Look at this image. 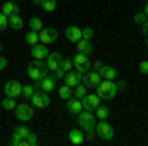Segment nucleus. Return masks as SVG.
<instances>
[{
    "mask_svg": "<svg viewBox=\"0 0 148 146\" xmlns=\"http://www.w3.org/2000/svg\"><path fill=\"white\" fill-rule=\"evenodd\" d=\"M95 89H97V95L101 97L103 101H111V99L116 97V93H119L116 83H114V81H109V79H101V83H99Z\"/></svg>",
    "mask_w": 148,
    "mask_h": 146,
    "instance_id": "nucleus-1",
    "label": "nucleus"
},
{
    "mask_svg": "<svg viewBox=\"0 0 148 146\" xmlns=\"http://www.w3.org/2000/svg\"><path fill=\"white\" fill-rule=\"evenodd\" d=\"M47 73V65L44 59H34L32 63H30V67H28V75H30V79L32 81H40L42 77H46Z\"/></svg>",
    "mask_w": 148,
    "mask_h": 146,
    "instance_id": "nucleus-2",
    "label": "nucleus"
},
{
    "mask_svg": "<svg viewBox=\"0 0 148 146\" xmlns=\"http://www.w3.org/2000/svg\"><path fill=\"white\" fill-rule=\"evenodd\" d=\"M73 69L75 71H79L81 75H85L89 69H91V61H89V56H85V53H81L77 51L75 56H73Z\"/></svg>",
    "mask_w": 148,
    "mask_h": 146,
    "instance_id": "nucleus-3",
    "label": "nucleus"
},
{
    "mask_svg": "<svg viewBox=\"0 0 148 146\" xmlns=\"http://www.w3.org/2000/svg\"><path fill=\"white\" fill-rule=\"evenodd\" d=\"M30 132H32V130H30V128H28V126H16V128H14V134H12V144L14 146H28L26 144V136L30 134Z\"/></svg>",
    "mask_w": 148,
    "mask_h": 146,
    "instance_id": "nucleus-4",
    "label": "nucleus"
},
{
    "mask_svg": "<svg viewBox=\"0 0 148 146\" xmlns=\"http://www.w3.org/2000/svg\"><path fill=\"white\" fill-rule=\"evenodd\" d=\"M77 121H79V126L83 128V130H87V128H91V126H95V121H97V117H95V112L93 111H83L77 114Z\"/></svg>",
    "mask_w": 148,
    "mask_h": 146,
    "instance_id": "nucleus-5",
    "label": "nucleus"
},
{
    "mask_svg": "<svg viewBox=\"0 0 148 146\" xmlns=\"http://www.w3.org/2000/svg\"><path fill=\"white\" fill-rule=\"evenodd\" d=\"M16 117H18L22 123L32 121V117H34V105H28V103L16 105Z\"/></svg>",
    "mask_w": 148,
    "mask_h": 146,
    "instance_id": "nucleus-6",
    "label": "nucleus"
},
{
    "mask_svg": "<svg viewBox=\"0 0 148 146\" xmlns=\"http://www.w3.org/2000/svg\"><path fill=\"white\" fill-rule=\"evenodd\" d=\"M32 105H34V109H47L49 107V93H44V91H36L34 97L30 99Z\"/></svg>",
    "mask_w": 148,
    "mask_h": 146,
    "instance_id": "nucleus-7",
    "label": "nucleus"
},
{
    "mask_svg": "<svg viewBox=\"0 0 148 146\" xmlns=\"http://www.w3.org/2000/svg\"><path fill=\"white\" fill-rule=\"evenodd\" d=\"M95 130H97V134L101 136L103 140H111V138L114 136L113 126L107 123V121H99V123H97V126H95Z\"/></svg>",
    "mask_w": 148,
    "mask_h": 146,
    "instance_id": "nucleus-8",
    "label": "nucleus"
},
{
    "mask_svg": "<svg viewBox=\"0 0 148 146\" xmlns=\"http://www.w3.org/2000/svg\"><path fill=\"white\" fill-rule=\"evenodd\" d=\"M101 73L99 71H95V69H89L85 75H83V79H81V83L83 85H87V87H97L99 83H101Z\"/></svg>",
    "mask_w": 148,
    "mask_h": 146,
    "instance_id": "nucleus-9",
    "label": "nucleus"
},
{
    "mask_svg": "<svg viewBox=\"0 0 148 146\" xmlns=\"http://www.w3.org/2000/svg\"><path fill=\"white\" fill-rule=\"evenodd\" d=\"M46 65H47V71L49 73H53L56 69H59V63H61V59H63V56L59 53V51H49L46 57Z\"/></svg>",
    "mask_w": 148,
    "mask_h": 146,
    "instance_id": "nucleus-10",
    "label": "nucleus"
},
{
    "mask_svg": "<svg viewBox=\"0 0 148 146\" xmlns=\"http://www.w3.org/2000/svg\"><path fill=\"white\" fill-rule=\"evenodd\" d=\"M101 97L97 95V93H93V95H85L83 99H81V103H83V109L85 111H95L99 105H101Z\"/></svg>",
    "mask_w": 148,
    "mask_h": 146,
    "instance_id": "nucleus-11",
    "label": "nucleus"
},
{
    "mask_svg": "<svg viewBox=\"0 0 148 146\" xmlns=\"http://www.w3.org/2000/svg\"><path fill=\"white\" fill-rule=\"evenodd\" d=\"M22 83L20 81H8L6 85H4V93L8 95V97H14V99H18L20 95H22Z\"/></svg>",
    "mask_w": 148,
    "mask_h": 146,
    "instance_id": "nucleus-12",
    "label": "nucleus"
},
{
    "mask_svg": "<svg viewBox=\"0 0 148 146\" xmlns=\"http://www.w3.org/2000/svg\"><path fill=\"white\" fill-rule=\"evenodd\" d=\"M56 40H57V32L53 28H42L40 30V44L49 45V44H53Z\"/></svg>",
    "mask_w": 148,
    "mask_h": 146,
    "instance_id": "nucleus-13",
    "label": "nucleus"
},
{
    "mask_svg": "<svg viewBox=\"0 0 148 146\" xmlns=\"http://www.w3.org/2000/svg\"><path fill=\"white\" fill-rule=\"evenodd\" d=\"M81 79H83V75H81L79 71H73V69H71V71H67V73H65L63 81H65V85H67V87H71V89H73V87H77V85L81 83Z\"/></svg>",
    "mask_w": 148,
    "mask_h": 146,
    "instance_id": "nucleus-14",
    "label": "nucleus"
},
{
    "mask_svg": "<svg viewBox=\"0 0 148 146\" xmlns=\"http://www.w3.org/2000/svg\"><path fill=\"white\" fill-rule=\"evenodd\" d=\"M56 81L57 79L53 75H46V77H42L38 83H40V89L44 91V93H51V91L56 89Z\"/></svg>",
    "mask_w": 148,
    "mask_h": 146,
    "instance_id": "nucleus-15",
    "label": "nucleus"
},
{
    "mask_svg": "<svg viewBox=\"0 0 148 146\" xmlns=\"http://www.w3.org/2000/svg\"><path fill=\"white\" fill-rule=\"evenodd\" d=\"M77 51L85 53V56H89V53H93V51H95V45H93L91 40H87V38H81L79 42H77Z\"/></svg>",
    "mask_w": 148,
    "mask_h": 146,
    "instance_id": "nucleus-16",
    "label": "nucleus"
},
{
    "mask_svg": "<svg viewBox=\"0 0 148 146\" xmlns=\"http://www.w3.org/2000/svg\"><path fill=\"white\" fill-rule=\"evenodd\" d=\"M47 45L46 44H36V45H32V57L34 59H46L47 57Z\"/></svg>",
    "mask_w": 148,
    "mask_h": 146,
    "instance_id": "nucleus-17",
    "label": "nucleus"
},
{
    "mask_svg": "<svg viewBox=\"0 0 148 146\" xmlns=\"http://www.w3.org/2000/svg\"><path fill=\"white\" fill-rule=\"evenodd\" d=\"M67 111L71 112V114H79L81 111H83V103H81V99H75V97H71V99H67Z\"/></svg>",
    "mask_w": 148,
    "mask_h": 146,
    "instance_id": "nucleus-18",
    "label": "nucleus"
},
{
    "mask_svg": "<svg viewBox=\"0 0 148 146\" xmlns=\"http://www.w3.org/2000/svg\"><path fill=\"white\" fill-rule=\"evenodd\" d=\"M65 36H67L69 42H73V44H77L81 38H83V36H81V28H79V26H69L67 30H65Z\"/></svg>",
    "mask_w": 148,
    "mask_h": 146,
    "instance_id": "nucleus-19",
    "label": "nucleus"
},
{
    "mask_svg": "<svg viewBox=\"0 0 148 146\" xmlns=\"http://www.w3.org/2000/svg\"><path fill=\"white\" fill-rule=\"evenodd\" d=\"M69 142L75 146H79L85 142V132H81L79 128H73V130H69Z\"/></svg>",
    "mask_w": 148,
    "mask_h": 146,
    "instance_id": "nucleus-20",
    "label": "nucleus"
},
{
    "mask_svg": "<svg viewBox=\"0 0 148 146\" xmlns=\"http://www.w3.org/2000/svg\"><path fill=\"white\" fill-rule=\"evenodd\" d=\"M99 73H101V77H103V79H109V81H114V79L119 77L116 69L111 67V65H103V67L99 69Z\"/></svg>",
    "mask_w": 148,
    "mask_h": 146,
    "instance_id": "nucleus-21",
    "label": "nucleus"
},
{
    "mask_svg": "<svg viewBox=\"0 0 148 146\" xmlns=\"http://www.w3.org/2000/svg\"><path fill=\"white\" fill-rule=\"evenodd\" d=\"M22 26H24V22H22V18H20V14H12V16H8V28H12V30H22Z\"/></svg>",
    "mask_w": 148,
    "mask_h": 146,
    "instance_id": "nucleus-22",
    "label": "nucleus"
},
{
    "mask_svg": "<svg viewBox=\"0 0 148 146\" xmlns=\"http://www.w3.org/2000/svg\"><path fill=\"white\" fill-rule=\"evenodd\" d=\"M0 10H2V14H6V16H12V14H20V6H16L14 2H4L0 6Z\"/></svg>",
    "mask_w": 148,
    "mask_h": 146,
    "instance_id": "nucleus-23",
    "label": "nucleus"
},
{
    "mask_svg": "<svg viewBox=\"0 0 148 146\" xmlns=\"http://www.w3.org/2000/svg\"><path fill=\"white\" fill-rule=\"evenodd\" d=\"M93 112H95L97 121H107V119H109V114H111V111H109L107 107H103V105H99V107H97Z\"/></svg>",
    "mask_w": 148,
    "mask_h": 146,
    "instance_id": "nucleus-24",
    "label": "nucleus"
},
{
    "mask_svg": "<svg viewBox=\"0 0 148 146\" xmlns=\"http://www.w3.org/2000/svg\"><path fill=\"white\" fill-rule=\"evenodd\" d=\"M26 44L30 45H36V44H40V32H34V30H30L28 34H26Z\"/></svg>",
    "mask_w": 148,
    "mask_h": 146,
    "instance_id": "nucleus-25",
    "label": "nucleus"
},
{
    "mask_svg": "<svg viewBox=\"0 0 148 146\" xmlns=\"http://www.w3.org/2000/svg\"><path fill=\"white\" fill-rule=\"evenodd\" d=\"M57 93H59V97H61L63 101H67V99H71V97H73V89H71V87H67V85H61V87L57 89Z\"/></svg>",
    "mask_w": 148,
    "mask_h": 146,
    "instance_id": "nucleus-26",
    "label": "nucleus"
},
{
    "mask_svg": "<svg viewBox=\"0 0 148 146\" xmlns=\"http://www.w3.org/2000/svg\"><path fill=\"white\" fill-rule=\"evenodd\" d=\"M85 95H87V85L79 83L77 87H73V97H75V99H83Z\"/></svg>",
    "mask_w": 148,
    "mask_h": 146,
    "instance_id": "nucleus-27",
    "label": "nucleus"
},
{
    "mask_svg": "<svg viewBox=\"0 0 148 146\" xmlns=\"http://www.w3.org/2000/svg\"><path fill=\"white\" fill-rule=\"evenodd\" d=\"M42 10H46V12H53L57 8V2L56 0H42Z\"/></svg>",
    "mask_w": 148,
    "mask_h": 146,
    "instance_id": "nucleus-28",
    "label": "nucleus"
},
{
    "mask_svg": "<svg viewBox=\"0 0 148 146\" xmlns=\"http://www.w3.org/2000/svg\"><path fill=\"white\" fill-rule=\"evenodd\" d=\"M2 107L6 109V111H12V109H16V99L14 97H4V101H2Z\"/></svg>",
    "mask_w": 148,
    "mask_h": 146,
    "instance_id": "nucleus-29",
    "label": "nucleus"
},
{
    "mask_svg": "<svg viewBox=\"0 0 148 146\" xmlns=\"http://www.w3.org/2000/svg\"><path fill=\"white\" fill-rule=\"evenodd\" d=\"M28 24H30V30H34V32H40V30L44 28V22H42L40 18H32Z\"/></svg>",
    "mask_w": 148,
    "mask_h": 146,
    "instance_id": "nucleus-30",
    "label": "nucleus"
},
{
    "mask_svg": "<svg viewBox=\"0 0 148 146\" xmlns=\"http://www.w3.org/2000/svg\"><path fill=\"white\" fill-rule=\"evenodd\" d=\"M59 69H63L65 73H67V71H71V69H73V59L63 57V59H61V63H59Z\"/></svg>",
    "mask_w": 148,
    "mask_h": 146,
    "instance_id": "nucleus-31",
    "label": "nucleus"
},
{
    "mask_svg": "<svg viewBox=\"0 0 148 146\" xmlns=\"http://www.w3.org/2000/svg\"><path fill=\"white\" fill-rule=\"evenodd\" d=\"M34 93H36L34 85H24V87H22V95L26 97V99H32V97H34Z\"/></svg>",
    "mask_w": 148,
    "mask_h": 146,
    "instance_id": "nucleus-32",
    "label": "nucleus"
},
{
    "mask_svg": "<svg viewBox=\"0 0 148 146\" xmlns=\"http://www.w3.org/2000/svg\"><path fill=\"white\" fill-rule=\"evenodd\" d=\"M146 20H148V16L144 14V12H136V14H134V22H136L138 26H142Z\"/></svg>",
    "mask_w": 148,
    "mask_h": 146,
    "instance_id": "nucleus-33",
    "label": "nucleus"
},
{
    "mask_svg": "<svg viewBox=\"0 0 148 146\" xmlns=\"http://www.w3.org/2000/svg\"><path fill=\"white\" fill-rule=\"evenodd\" d=\"M6 28H8V16L0 12V32H4Z\"/></svg>",
    "mask_w": 148,
    "mask_h": 146,
    "instance_id": "nucleus-34",
    "label": "nucleus"
},
{
    "mask_svg": "<svg viewBox=\"0 0 148 146\" xmlns=\"http://www.w3.org/2000/svg\"><path fill=\"white\" fill-rule=\"evenodd\" d=\"M95 134H97L95 126H91V128H87V130H85V140H89V142H91L93 138H95Z\"/></svg>",
    "mask_w": 148,
    "mask_h": 146,
    "instance_id": "nucleus-35",
    "label": "nucleus"
},
{
    "mask_svg": "<svg viewBox=\"0 0 148 146\" xmlns=\"http://www.w3.org/2000/svg\"><path fill=\"white\" fill-rule=\"evenodd\" d=\"M126 87H128L126 79H119V81H116V89L119 91H126Z\"/></svg>",
    "mask_w": 148,
    "mask_h": 146,
    "instance_id": "nucleus-36",
    "label": "nucleus"
},
{
    "mask_svg": "<svg viewBox=\"0 0 148 146\" xmlns=\"http://www.w3.org/2000/svg\"><path fill=\"white\" fill-rule=\"evenodd\" d=\"M26 144H32V146H34V144H38V138H36V134H34V132H30V134L26 136Z\"/></svg>",
    "mask_w": 148,
    "mask_h": 146,
    "instance_id": "nucleus-37",
    "label": "nucleus"
},
{
    "mask_svg": "<svg viewBox=\"0 0 148 146\" xmlns=\"http://www.w3.org/2000/svg\"><path fill=\"white\" fill-rule=\"evenodd\" d=\"M81 36L87 38V40H91L93 38V28H83V30H81Z\"/></svg>",
    "mask_w": 148,
    "mask_h": 146,
    "instance_id": "nucleus-38",
    "label": "nucleus"
},
{
    "mask_svg": "<svg viewBox=\"0 0 148 146\" xmlns=\"http://www.w3.org/2000/svg\"><path fill=\"white\" fill-rule=\"evenodd\" d=\"M51 75H53L56 79H63V77H65V71H63V69H56Z\"/></svg>",
    "mask_w": 148,
    "mask_h": 146,
    "instance_id": "nucleus-39",
    "label": "nucleus"
},
{
    "mask_svg": "<svg viewBox=\"0 0 148 146\" xmlns=\"http://www.w3.org/2000/svg\"><path fill=\"white\" fill-rule=\"evenodd\" d=\"M138 69H140V73H144V75H146V73H148V61H140Z\"/></svg>",
    "mask_w": 148,
    "mask_h": 146,
    "instance_id": "nucleus-40",
    "label": "nucleus"
},
{
    "mask_svg": "<svg viewBox=\"0 0 148 146\" xmlns=\"http://www.w3.org/2000/svg\"><path fill=\"white\" fill-rule=\"evenodd\" d=\"M103 65H105V63H103V61H99V59H97V61H95V63H91V67L95 69V71H99V69H101Z\"/></svg>",
    "mask_w": 148,
    "mask_h": 146,
    "instance_id": "nucleus-41",
    "label": "nucleus"
},
{
    "mask_svg": "<svg viewBox=\"0 0 148 146\" xmlns=\"http://www.w3.org/2000/svg\"><path fill=\"white\" fill-rule=\"evenodd\" d=\"M6 63H8V61H6V59H4V57L0 56V71H2V69L6 67Z\"/></svg>",
    "mask_w": 148,
    "mask_h": 146,
    "instance_id": "nucleus-42",
    "label": "nucleus"
},
{
    "mask_svg": "<svg viewBox=\"0 0 148 146\" xmlns=\"http://www.w3.org/2000/svg\"><path fill=\"white\" fill-rule=\"evenodd\" d=\"M142 30H144V34L148 36V20H146V22H144V24H142Z\"/></svg>",
    "mask_w": 148,
    "mask_h": 146,
    "instance_id": "nucleus-43",
    "label": "nucleus"
},
{
    "mask_svg": "<svg viewBox=\"0 0 148 146\" xmlns=\"http://www.w3.org/2000/svg\"><path fill=\"white\" fill-rule=\"evenodd\" d=\"M144 14H146V16H148V4H146V6H144Z\"/></svg>",
    "mask_w": 148,
    "mask_h": 146,
    "instance_id": "nucleus-44",
    "label": "nucleus"
},
{
    "mask_svg": "<svg viewBox=\"0 0 148 146\" xmlns=\"http://www.w3.org/2000/svg\"><path fill=\"white\" fill-rule=\"evenodd\" d=\"M34 4H38V6H40V4H42V0H34Z\"/></svg>",
    "mask_w": 148,
    "mask_h": 146,
    "instance_id": "nucleus-45",
    "label": "nucleus"
},
{
    "mask_svg": "<svg viewBox=\"0 0 148 146\" xmlns=\"http://www.w3.org/2000/svg\"><path fill=\"white\" fill-rule=\"evenodd\" d=\"M146 47H148V36H146Z\"/></svg>",
    "mask_w": 148,
    "mask_h": 146,
    "instance_id": "nucleus-46",
    "label": "nucleus"
},
{
    "mask_svg": "<svg viewBox=\"0 0 148 146\" xmlns=\"http://www.w3.org/2000/svg\"><path fill=\"white\" fill-rule=\"evenodd\" d=\"M0 53H2V44H0Z\"/></svg>",
    "mask_w": 148,
    "mask_h": 146,
    "instance_id": "nucleus-47",
    "label": "nucleus"
}]
</instances>
